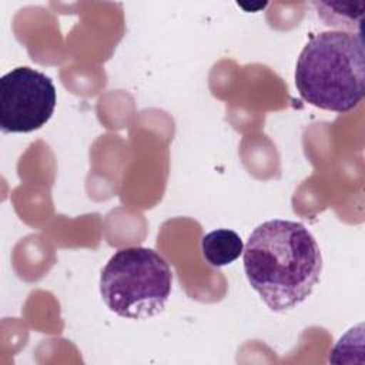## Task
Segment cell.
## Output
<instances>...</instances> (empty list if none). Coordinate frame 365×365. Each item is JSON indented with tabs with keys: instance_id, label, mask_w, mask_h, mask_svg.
Segmentation results:
<instances>
[{
	"instance_id": "obj_1",
	"label": "cell",
	"mask_w": 365,
	"mask_h": 365,
	"mask_svg": "<svg viewBox=\"0 0 365 365\" xmlns=\"http://www.w3.org/2000/svg\"><path fill=\"white\" fill-rule=\"evenodd\" d=\"M242 254L247 279L271 311L295 308L319 282L321 250L301 222L275 218L259 224Z\"/></svg>"
},
{
	"instance_id": "obj_3",
	"label": "cell",
	"mask_w": 365,
	"mask_h": 365,
	"mask_svg": "<svg viewBox=\"0 0 365 365\" xmlns=\"http://www.w3.org/2000/svg\"><path fill=\"white\" fill-rule=\"evenodd\" d=\"M168 262L145 247L121 248L100 275V295L107 308L128 319H147L160 314L171 294Z\"/></svg>"
},
{
	"instance_id": "obj_2",
	"label": "cell",
	"mask_w": 365,
	"mask_h": 365,
	"mask_svg": "<svg viewBox=\"0 0 365 365\" xmlns=\"http://www.w3.org/2000/svg\"><path fill=\"white\" fill-rule=\"evenodd\" d=\"M295 86L309 104L348 113L364 98L365 53L361 31L329 30L309 38L295 66Z\"/></svg>"
},
{
	"instance_id": "obj_5",
	"label": "cell",
	"mask_w": 365,
	"mask_h": 365,
	"mask_svg": "<svg viewBox=\"0 0 365 365\" xmlns=\"http://www.w3.org/2000/svg\"><path fill=\"white\" fill-rule=\"evenodd\" d=\"M201 251L211 267H225L242 254L244 244L235 231L218 228L202 237Z\"/></svg>"
},
{
	"instance_id": "obj_4",
	"label": "cell",
	"mask_w": 365,
	"mask_h": 365,
	"mask_svg": "<svg viewBox=\"0 0 365 365\" xmlns=\"http://www.w3.org/2000/svg\"><path fill=\"white\" fill-rule=\"evenodd\" d=\"M56 87L48 76L31 67H17L0 78V128L3 133H31L41 128L56 108Z\"/></svg>"
}]
</instances>
